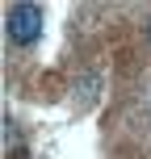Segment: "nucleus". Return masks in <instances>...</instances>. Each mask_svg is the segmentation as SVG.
Instances as JSON below:
<instances>
[{
    "label": "nucleus",
    "instance_id": "obj_1",
    "mask_svg": "<svg viewBox=\"0 0 151 159\" xmlns=\"http://www.w3.org/2000/svg\"><path fill=\"white\" fill-rule=\"evenodd\" d=\"M4 34L13 46H34L42 34V8L38 4H13L4 13Z\"/></svg>",
    "mask_w": 151,
    "mask_h": 159
},
{
    "label": "nucleus",
    "instance_id": "obj_2",
    "mask_svg": "<svg viewBox=\"0 0 151 159\" xmlns=\"http://www.w3.org/2000/svg\"><path fill=\"white\" fill-rule=\"evenodd\" d=\"M8 159H30V147H21V143H13V147H8Z\"/></svg>",
    "mask_w": 151,
    "mask_h": 159
},
{
    "label": "nucleus",
    "instance_id": "obj_3",
    "mask_svg": "<svg viewBox=\"0 0 151 159\" xmlns=\"http://www.w3.org/2000/svg\"><path fill=\"white\" fill-rule=\"evenodd\" d=\"M147 42H151V21H147Z\"/></svg>",
    "mask_w": 151,
    "mask_h": 159
}]
</instances>
